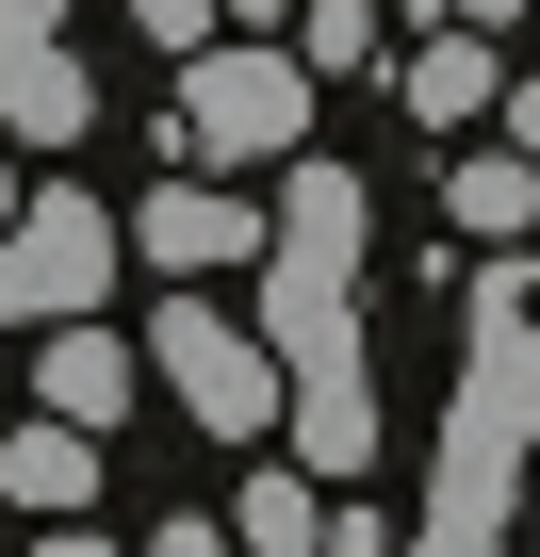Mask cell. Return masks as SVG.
<instances>
[{"mask_svg": "<svg viewBox=\"0 0 540 557\" xmlns=\"http://www.w3.org/2000/svg\"><path fill=\"white\" fill-rule=\"evenodd\" d=\"M262 345H279L296 377H361V181H344V164H296V181H279Z\"/></svg>", "mask_w": 540, "mask_h": 557, "instance_id": "cell-1", "label": "cell"}, {"mask_svg": "<svg viewBox=\"0 0 540 557\" xmlns=\"http://www.w3.org/2000/svg\"><path fill=\"white\" fill-rule=\"evenodd\" d=\"M148 377L213 426V443H262V426H296V361L262 345V329H229L213 296H164L148 312Z\"/></svg>", "mask_w": 540, "mask_h": 557, "instance_id": "cell-2", "label": "cell"}, {"mask_svg": "<svg viewBox=\"0 0 540 557\" xmlns=\"http://www.w3.org/2000/svg\"><path fill=\"white\" fill-rule=\"evenodd\" d=\"M180 148L197 164H296L312 148V50H197L180 66Z\"/></svg>", "mask_w": 540, "mask_h": 557, "instance_id": "cell-3", "label": "cell"}, {"mask_svg": "<svg viewBox=\"0 0 540 557\" xmlns=\"http://www.w3.org/2000/svg\"><path fill=\"white\" fill-rule=\"evenodd\" d=\"M99 278H115V213L99 197H34L0 230V329H83Z\"/></svg>", "mask_w": 540, "mask_h": 557, "instance_id": "cell-4", "label": "cell"}, {"mask_svg": "<svg viewBox=\"0 0 540 557\" xmlns=\"http://www.w3.org/2000/svg\"><path fill=\"white\" fill-rule=\"evenodd\" d=\"M131 246H148L164 278H213V262H246V246H279V230H246V197H229V181H164V197L131 213Z\"/></svg>", "mask_w": 540, "mask_h": 557, "instance_id": "cell-5", "label": "cell"}, {"mask_svg": "<svg viewBox=\"0 0 540 557\" xmlns=\"http://www.w3.org/2000/svg\"><path fill=\"white\" fill-rule=\"evenodd\" d=\"M131 394H148V345H115V329H99V312H83V329H50V345H34V410H66V426H115V410H131Z\"/></svg>", "mask_w": 540, "mask_h": 557, "instance_id": "cell-6", "label": "cell"}, {"mask_svg": "<svg viewBox=\"0 0 540 557\" xmlns=\"http://www.w3.org/2000/svg\"><path fill=\"white\" fill-rule=\"evenodd\" d=\"M83 115H99V83L66 66V34H0V132L17 148H83Z\"/></svg>", "mask_w": 540, "mask_h": 557, "instance_id": "cell-7", "label": "cell"}, {"mask_svg": "<svg viewBox=\"0 0 540 557\" xmlns=\"http://www.w3.org/2000/svg\"><path fill=\"white\" fill-rule=\"evenodd\" d=\"M0 492H17V508H50V524H66V508L99 492V426H66V410H34L17 443H0Z\"/></svg>", "mask_w": 540, "mask_h": 557, "instance_id": "cell-8", "label": "cell"}, {"mask_svg": "<svg viewBox=\"0 0 540 557\" xmlns=\"http://www.w3.org/2000/svg\"><path fill=\"white\" fill-rule=\"evenodd\" d=\"M296 475H377V377H296Z\"/></svg>", "mask_w": 540, "mask_h": 557, "instance_id": "cell-9", "label": "cell"}, {"mask_svg": "<svg viewBox=\"0 0 540 557\" xmlns=\"http://www.w3.org/2000/svg\"><path fill=\"white\" fill-rule=\"evenodd\" d=\"M442 197H459V230H475V246H524V230H540V164H524V148H475Z\"/></svg>", "mask_w": 540, "mask_h": 557, "instance_id": "cell-10", "label": "cell"}, {"mask_svg": "<svg viewBox=\"0 0 540 557\" xmlns=\"http://www.w3.org/2000/svg\"><path fill=\"white\" fill-rule=\"evenodd\" d=\"M410 115H442V132L491 115V34H426V50H410Z\"/></svg>", "mask_w": 540, "mask_h": 557, "instance_id": "cell-11", "label": "cell"}, {"mask_svg": "<svg viewBox=\"0 0 540 557\" xmlns=\"http://www.w3.org/2000/svg\"><path fill=\"white\" fill-rule=\"evenodd\" d=\"M246 557H328V508H312V475H246V524H229Z\"/></svg>", "mask_w": 540, "mask_h": 557, "instance_id": "cell-12", "label": "cell"}, {"mask_svg": "<svg viewBox=\"0 0 540 557\" xmlns=\"http://www.w3.org/2000/svg\"><path fill=\"white\" fill-rule=\"evenodd\" d=\"M296 50H312V83L328 66H377V0H296Z\"/></svg>", "mask_w": 540, "mask_h": 557, "instance_id": "cell-13", "label": "cell"}, {"mask_svg": "<svg viewBox=\"0 0 540 557\" xmlns=\"http://www.w3.org/2000/svg\"><path fill=\"white\" fill-rule=\"evenodd\" d=\"M213 17H229V0H131V34H148V50H180V66L213 50Z\"/></svg>", "mask_w": 540, "mask_h": 557, "instance_id": "cell-14", "label": "cell"}, {"mask_svg": "<svg viewBox=\"0 0 540 557\" xmlns=\"http://www.w3.org/2000/svg\"><path fill=\"white\" fill-rule=\"evenodd\" d=\"M148 557H229V524H148Z\"/></svg>", "mask_w": 540, "mask_h": 557, "instance_id": "cell-15", "label": "cell"}, {"mask_svg": "<svg viewBox=\"0 0 540 557\" xmlns=\"http://www.w3.org/2000/svg\"><path fill=\"white\" fill-rule=\"evenodd\" d=\"M507 148H524V164H540V83H524V99H507Z\"/></svg>", "mask_w": 540, "mask_h": 557, "instance_id": "cell-16", "label": "cell"}, {"mask_svg": "<svg viewBox=\"0 0 540 557\" xmlns=\"http://www.w3.org/2000/svg\"><path fill=\"white\" fill-rule=\"evenodd\" d=\"M50 17H66V0H0V34H50Z\"/></svg>", "mask_w": 540, "mask_h": 557, "instance_id": "cell-17", "label": "cell"}, {"mask_svg": "<svg viewBox=\"0 0 540 557\" xmlns=\"http://www.w3.org/2000/svg\"><path fill=\"white\" fill-rule=\"evenodd\" d=\"M426 17H459V34H491V17H507V0H426Z\"/></svg>", "mask_w": 540, "mask_h": 557, "instance_id": "cell-18", "label": "cell"}, {"mask_svg": "<svg viewBox=\"0 0 540 557\" xmlns=\"http://www.w3.org/2000/svg\"><path fill=\"white\" fill-rule=\"evenodd\" d=\"M17 213H34V197H17V164H0V230H17Z\"/></svg>", "mask_w": 540, "mask_h": 557, "instance_id": "cell-19", "label": "cell"}, {"mask_svg": "<svg viewBox=\"0 0 540 557\" xmlns=\"http://www.w3.org/2000/svg\"><path fill=\"white\" fill-rule=\"evenodd\" d=\"M34 557H115V541H34Z\"/></svg>", "mask_w": 540, "mask_h": 557, "instance_id": "cell-20", "label": "cell"}, {"mask_svg": "<svg viewBox=\"0 0 540 557\" xmlns=\"http://www.w3.org/2000/svg\"><path fill=\"white\" fill-rule=\"evenodd\" d=\"M229 17H296V0H229Z\"/></svg>", "mask_w": 540, "mask_h": 557, "instance_id": "cell-21", "label": "cell"}]
</instances>
